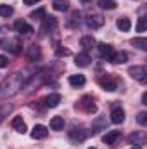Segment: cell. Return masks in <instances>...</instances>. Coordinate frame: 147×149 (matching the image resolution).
<instances>
[{
  "mask_svg": "<svg viewBox=\"0 0 147 149\" xmlns=\"http://www.w3.org/2000/svg\"><path fill=\"white\" fill-rule=\"evenodd\" d=\"M147 30V17H140L139 23H137V31L139 33H144Z\"/></svg>",
  "mask_w": 147,
  "mask_h": 149,
  "instance_id": "f1b7e54d",
  "label": "cell"
},
{
  "mask_svg": "<svg viewBox=\"0 0 147 149\" xmlns=\"http://www.w3.org/2000/svg\"><path fill=\"white\" fill-rule=\"evenodd\" d=\"M90 61H92V59H90V56H88L87 52H80V54L74 57V63H76L78 68H87V66L90 64Z\"/></svg>",
  "mask_w": 147,
  "mask_h": 149,
  "instance_id": "5bb4252c",
  "label": "cell"
},
{
  "mask_svg": "<svg viewBox=\"0 0 147 149\" xmlns=\"http://www.w3.org/2000/svg\"><path fill=\"white\" fill-rule=\"evenodd\" d=\"M132 149H142V148H140V146H133Z\"/></svg>",
  "mask_w": 147,
  "mask_h": 149,
  "instance_id": "836d02e7",
  "label": "cell"
},
{
  "mask_svg": "<svg viewBox=\"0 0 147 149\" xmlns=\"http://www.w3.org/2000/svg\"><path fill=\"white\" fill-rule=\"evenodd\" d=\"M55 56L57 57H68V56H71V50L69 49H64V47H57L55 49Z\"/></svg>",
  "mask_w": 147,
  "mask_h": 149,
  "instance_id": "83f0119b",
  "label": "cell"
},
{
  "mask_svg": "<svg viewBox=\"0 0 147 149\" xmlns=\"http://www.w3.org/2000/svg\"><path fill=\"white\" fill-rule=\"evenodd\" d=\"M14 28H16V31L17 33H21V35H31L35 30L28 24V23H24V21H17L16 24H14Z\"/></svg>",
  "mask_w": 147,
  "mask_h": 149,
  "instance_id": "4fadbf2b",
  "label": "cell"
},
{
  "mask_svg": "<svg viewBox=\"0 0 147 149\" xmlns=\"http://www.w3.org/2000/svg\"><path fill=\"white\" fill-rule=\"evenodd\" d=\"M114 52H116V50L112 49V45H109V43H99V54H101V57H104L106 61L111 63Z\"/></svg>",
  "mask_w": 147,
  "mask_h": 149,
  "instance_id": "ba28073f",
  "label": "cell"
},
{
  "mask_svg": "<svg viewBox=\"0 0 147 149\" xmlns=\"http://www.w3.org/2000/svg\"><path fill=\"white\" fill-rule=\"evenodd\" d=\"M24 74L19 73V71H16V73L9 74L5 80H3V83L0 85V94L3 95V97H10V95H16L23 87H24Z\"/></svg>",
  "mask_w": 147,
  "mask_h": 149,
  "instance_id": "6da1fadb",
  "label": "cell"
},
{
  "mask_svg": "<svg viewBox=\"0 0 147 149\" xmlns=\"http://www.w3.org/2000/svg\"><path fill=\"white\" fill-rule=\"evenodd\" d=\"M87 24L90 26V28H101L102 24H104V17L101 16V14H90L88 17H87Z\"/></svg>",
  "mask_w": 147,
  "mask_h": 149,
  "instance_id": "8fae6325",
  "label": "cell"
},
{
  "mask_svg": "<svg viewBox=\"0 0 147 149\" xmlns=\"http://www.w3.org/2000/svg\"><path fill=\"white\" fill-rule=\"evenodd\" d=\"M12 128L16 130V132H19V134H26V130H28V127H26V123H24V120H23V116H16L14 120H12Z\"/></svg>",
  "mask_w": 147,
  "mask_h": 149,
  "instance_id": "7c38bea8",
  "label": "cell"
},
{
  "mask_svg": "<svg viewBox=\"0 0 147 149\" xmlns=\"http://www.w3.org/2000/svg\"><path fill=\"white\" fill-rule=\"evenodd\" d=\"M30 17H31V19H43V17H45V9L40 7L37 10H33V12L30 14Z\"/></svg>",
  "mask_w": 147,
  "mask_h": 149,
  "instance_id": "4316f807",
  "label": "cell"
},
{
  "mask_svg": "<svg viewBox=\"0 0 147 149\" xmlns=\"http://www.w3.org/2000/svg\"><path fill=\"white\" fill-rule=\"evenodd\" d=\"M116 26H118V30H121V31H128V30L132 28V21H130L128 17H119V19L116 21Z\"/></svg>",
  "mask_w": 147,
  "mask_h": 149,
  "instance_id": "44dd1931",
  "label": "cell"
},
{
  "mask_svg": "<svg viewBox=\"0 0 147 149\" xmlns=\"http://www.w3.org/2000/svg\"><path fill=\"white\" fill-rule=\"evenodd\" d=\"M68 134H69V139L73 142H83L87 139V132L83 128H80V127H71V130Z\"/></svg>",
  "mask_w": 147,
  "mask_h": 149,
  "instance_id": "277c9868",
  "label": "cell"
},
{
  "mask_svg": "<svg viewBox=\"0 0 147 149\" xmlns=\"http://www.w3.org/2000/svg\"><path fill=\"white\" fill-rule=\"evenodd\" d=\"M81 2H83V3H88V2H90V0H81Z\"/></svg>",
  "mask_w": 147,
  "mask_h": 149,
  "instance_id": "d590c367",
  "label": "cell"
},
{
  "mask_svg": "<svg viewBox=\"0 0 147 149\" xmlns=\"http://www.w3.org/2000/svg\"><path fill=\"white\" fill-rule=\"evenodd\" d=\"M111 121L116 123V125L125 121V109L121 106H112V109H111Z\"/></svg>",
  "mask_w": 147,
  "mask_h": 149,
  "instance_id": "5b68a950",
  "label": "cell"
},
{
  "mask_svg": "<svg viewBox=\"0 0 147 149\" xmlns=\"http://www.w3.org/2000/svg\"><path fill=\"white\" fill-rule=\"evenodd\" d=\"M42 57V50H40V47H38L37 43H33V45H30L28 47V50H26V59L30 61V63H35Z\"/></svg>",
  "mask_w": 147,
  "mask_h": 149,
  "instance_id": "52a82bcc",
  "label": "cell"
},
{
  "mask_svg": "<svg viewBox=\"0 0 147 149\" xmlns=\"http://www.w3.org/2000/svg\"><path fill=\"white\" fill-rule=\"evenodd\" d=\"M80 43H81V47L85 49V50H90L92 47H95V38L92 37V35H85V37H81V40H80Z\"/></svg>",
  "mask_w": 147,
  "mask_h": 149,
  "instance_id": "d6986e66",
  "label": "cell"
},
{
  "mask_svg": "<svg viewBox=\"0 0 147 149\" xmlns=\"http://www.w3.org/2000/svg\"><path fill=\"white\" fill-rule=\"evenodd\" d=\"M99 7H101V9L112 10V9L116 7V2H114V0H99Z\"/></svg>",
  "mask_w": 147,
  "mask_h": 149,
  "instance_id": "484cf974",
  "label": "cell"
},
{
  "mask_svg": "<svg viewBox=\"0 0 147 149\" xmlns=\"http://www.w3.org/2000/svg\"><path fill=\"white\" fill-rule=\"evenodd\" d=\"M43 102H45L47 108H57L59 102H61V95L59 94H50V95H47L43 99Z\"/></svg>",
  "mask_w": 147,
  "mask_h": 149,
  "instance_id": "2e32d148",
  "label": "cell"
},
{
  "mask_svg": "<svg viewBox=\"0 0 147 149\" xmlns=\"http://www.w3.org/2000/svg\"><path fill=\"white\" fill-rule=\"evenodd\" d=\"M137 121H139L140 125H147V113H146V111L139 113V116H137Z\"/></svg>",
  "mask_w": 147,
  "mask_h": 149,
  "instance_id": "f546056e",
  "label": "cell"
},
{
  "mask_svg": "<svg viewBox=\"0 0 147 149\" xmlns=\"http://www.w3.org/2000/svg\"><path fill=\"white\" fill-rule=\"evenodd\" d=\"M88 149H97V148H88Z\"/></svg>",
  "mask_w": 147,
  "mask_h": 149,
  "instance_id": "8d00e7d4",
  "label": "cell"
},
{
  "mask_svg": "<svg viewBox=\"0 0 147 149\" xmlns=\"http://www.w3.org/2000/svg\"><path fill=\"white\" fill-rule=\"evenodd\" d=\"M9 66V59L5 56H0V68H7Z\"/></svg>",
  "mask_w": 147,
  "mask_h": 149,
  "instance_id": "4dcf8cb0",
  "label": "cell"
},
{
  "mask_svg": "<svg viewBox=\"0 0 147 149\" xmlns=\"http://www.w3.org/2000/svg\"><path fill=\"white\" fill-rule=\"evenodd\" d=\"M85 81H87V80H85L83 74H71V76H69V85H73L76 88H78V87H83Z\"/></svg>",
  "mask_w": 147,
  "mask_h": 149,
  "instance_id": "ffe728a7",
  "label": "cell"
},
{
  "mask_svg": "<svg viewBox=\"0 0 147 149\" xmlns=\"http://www.w3.org/2000/svg\"><path fill=\"white\" fill-rule=\"evenodd\" d=\"M42 21H43V26H42V35H45L47 31H50V30H55V28H57V19H55L54 16H45Z\"/></svg>",
  "mask_w": 147,
  "mask_h": 149,
  "instance_id": "9c48e42d",
  "label": "cell"
},
{
  "mask_svg": "<svg viewBox=\"0 0 147 149\" xmlns=\"http://www.w3.org/2000/svg\"><path fill=\"white\" fill-rule=\"evenodd\" d=\"M37 2H40V0H24V3H26V5H35Z\"/></svg>",
  "mask_w": 147,
  "mask_h": 149,
  "instance_id": "1f68e13d",
  "label": "cell"
},
{
  "mask_svg": "<svg viewBox=\"0 0 147 149\" xmlns=\"http://www.w3.org/2000/svg\"><path fill=\"white\" fill-rule=\"evenodd\" d=\"M47 135H49V130L43 125H35V128L31 130V137L33 139H45Z\"/></svg>",
  "mask_w": 147,
  "mask_h": 149,
  "instance_id": "9a60e30c",
  "label": "cell"
},
{
  "mask_svg": "<svg viewBox=\"0 0 147 149\" xmlns=\"http://www.w3.org/2000/svg\"><path fill=\"white\" fill-rule=\"evenodd\" d=\"M10 54H14V56H17V54H21V50H23V42L19 40V38H12L10 42H7V47H5Z\"/></svg>",
  "mask_w": 147,
  "mask_h": 149,
  "instance_id": "30bf717a",
  "label": "cell"
},
{
  "mask_svg": "<svg viewBox=\"0 0 147 149\" xmlns=\"http://www.w3.org/2000/svg\"><path fill=\"white\" fill-rule=\"evenodd\" d=\"M126 61H128V54L126 52H114V56L111 59V63H114V64H125Z\"/></svg>",
  "mask_w": 147,
  "mask_h": 149,
  "instance_id": "7402d4cb",
  "label": "cell"
},
{
  "mask_svg": "<svg viewBox=\"0 0 147 149\" xmlns=\"http://www.w3.org/2000/svg\"><path fill=\"white\" fill-rule=\"evenodd\" d=\"M62 128H64V118H62V116H54V118L50 120V130L59 132V130H62Z\"/></svg>",
  "mask_w": 147,
  "mask_h": 149,
  "instance_id": "ac0fdd59",
  "label": "cell"
},
{
  "mask_svg": "<svg viewBox=\"0 0 147 149\" xmlns=\"http://www.w3.org/2000/svg\"><path fill=\"white\" fill-rule=\"evenodd\" d=\"M128 73H130L132 78H135L140 83H146L147 81V68L146 66H132L128 70Z\"/></svg>",
  "mask_w": 147,
  "mask_h": 149,
  "instance_id": "7a4b0ae2",
  "label": "cell"
},
{
  "mask_svg": "<svg viewBox=\"0 0 147 149\" xmlns=\"http://www.w3.org/2000/svg\"><path fill=\"white\" fill-rule=\"evenodd\" d=\"M2 118H3V111H0V120H2Z\"/></svg>",
  "mask_w": 147,
  "mask_h": 149,
  "instance_id": "e575fe53",
  "label": "cell"
},
{
  "mask_svg": "<svg viewBox=\"0 0 147 149\" xmlns=\"http://www.w3.org/2000/svg\"><path fill=\"white\" fill-rule=\"evenodd\" d=\"M142 104H147V92L142 94Z\"/></svg>",
  "mask_w": 147,
  "mask_h": 149,
  "instance_id": "d6a6232c",
  "label": "cell"
},
{
  "mask_svg": "<svg viewBox=\"0 0 147 149\" xmlns=\"http://www.w3.org/2000/svg\"><path fill=\"white\" fill-rule=\"evenodd\" d=\"M99 83H101V87L104 88V90H107V92H114L116 88H118V83H116V80L109 76V74H104V76H101L99 78Z\"/></svg>",
  "mask_w": 147,
  "mask_h": 149,
  "instance_id": "3957f363",
  "label": "cell"
},
{
  "mask_svg": "<svg viewBox=\"0 0 147 149\" xmlns=\"http://www.w3.org/2000/svg\"><path fill=\"white\" fill-rule=\"evenodd\" d=\"M118 139H119V130H111V132H107V134L102 137L104 144H107V146H112Z\"/></svg>",
  "mask_w": 147,
  "mask_h": 149,
  "instance_id": "e0dca14e",
  "label": "cell"
},
{
  "mask_svg": "<svg viewBox=\"0 0 147 149\" xmlns=\"http://www.w3.org/2000/svg\"><path fill=\"white\" fill-rule=\"evenodd\" d=\"M12 14H14V9H12L10 5L0 3V16H2V17H10Z\"/></svg>",
  "mask_w": 147,
  "mask_h": 149,
  "instance_id": "603a6c76",
  "label": "cell"
},
{
  "mask_svg": "<svg viewBox=\"0 0 147 149\" xmlns=\"http://www.w3.org/2000/svg\"><path fill=\"white\" fill-rule=\"evenodd\" d=\"M69 2L68 0H54V9L55 10H68Z\"/></svg>",
  "mask_w": 147,
  "mask_h": 149,
  "instance_id": "d4e9b609",
  "label": "cell"
},
{
  "mask_svg": "<svg viewBox=\"0 0 147 149\" xmlns=\"http://www.w3.org/2000/svg\"><path fill=\"white\" fill-rule=\"evenodd\" d=\"M130 43H132L133 47L140 49V50H147V38H133Z\"/></svg>",
  "mask_w": 147,
  "mask_h": 149,
  "instance_id": "cb8c5ba5",
  "label": "cell"
},
{
  "mask_svg": "<svg viewBox=\"0 0 147 149\" xmlns=\"http://www.w3.org/2000/svg\"><path fill=\"white\" fill-rule=\"evenodd\" d=\"M80 108H81L85 113H88V114H94V113L97 111V106L94 104V101H92V97H90V95H85V97L81 99Z\"/></svg>",
  "mask_w": 147,
  "mask_h": 149,
  "instance_id": "8992f818",
  "label": "cell"
}]
</instances>
